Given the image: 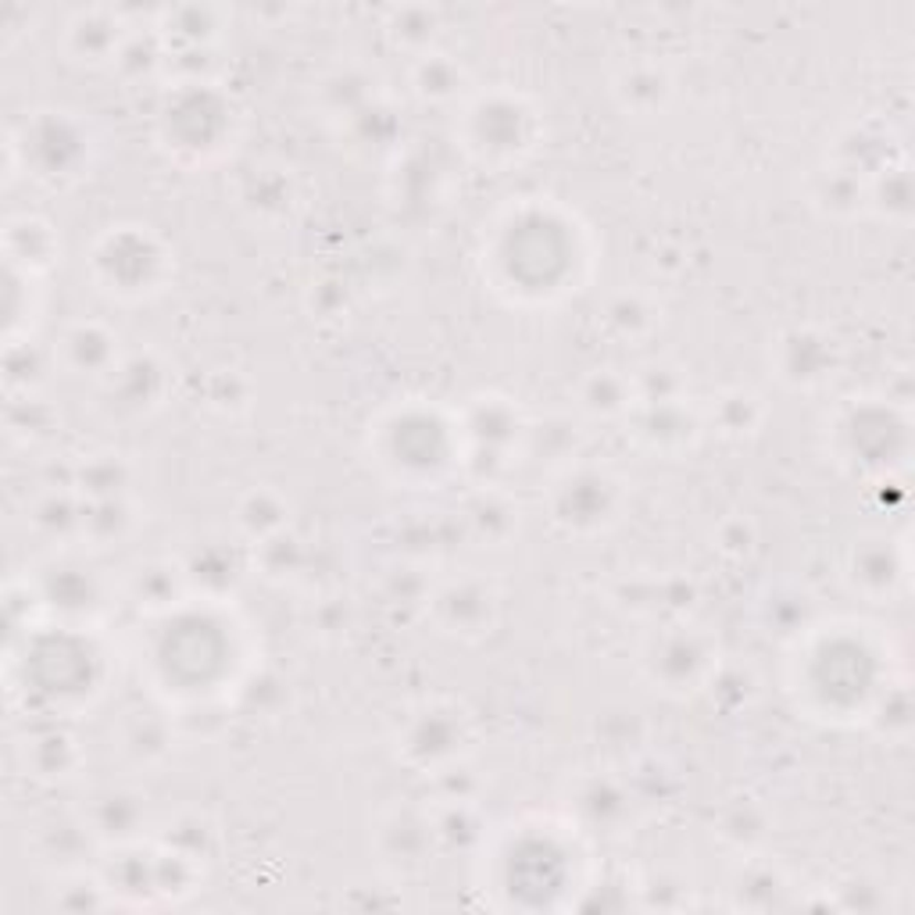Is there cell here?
<instances>
[{"label":"cell","mask_w":915,"mask_h":915,"mask_svg":"<svg viewBox=\"0 0 915 915\" xmlns=\"http://www.w3.org/2000/svg\"><path fill=\"white\" fill-rule=\"evenodd\" d=\"M97 833H108V837H129L132 830L140 827V805L137 798H129V794H100L97 805H94V816H89Z\"/></svg>","instance_id":"obj_1"},{"label":"cell","mask_w":915,"mask_h":915,"mask_svg":"<svg viewBox=\"0 0 915 915\" xmlns=\"http://www.w3.org/2000/svg\"><path fill=\"white\" fill-rule=\"evenodd\" d=\"M83 487H89L94 493H100V501L104 498H115L118 490H123V461L118 458H94L83 469Z\"/></svg>","instance_id":"obj_2"}]
</instances>
